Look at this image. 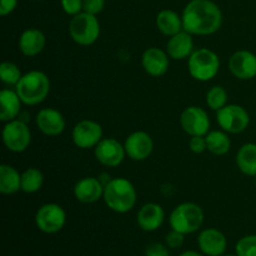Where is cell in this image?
Returning a JSON list of instances; mask_svg holds the SVG:
<instances>
[{
	"mask_svg": "<svg viewBox=\"0 0 256 256\" xmlns=\"http://www.w3.org/2000/svg\"><path fill=\"white\" fill-rule=\"evenodd\" d=\"M182 25L192 35H212L222 25V12L212 0H190L182 10Z\"/></svg>",
	"mask_w": 256,
	"mask_h": 256,
	"instance_id": "obj_1",
	"label": "cell"
},
{
	"mask_svg": "<svg viewBox=\"0 0 256 256\" xmlns=\"http://www.w3.org/2000/svg\"><path fill=\"white\" fill-rule=\"evenodd\" d=\"M102 199L112 212L126 214L134 209L136 204V189L126 178H112L104 186Z\"/></svg>",
	"mask_w": 256,
	"mask_h": 256,
	"instance_id": "obj_2",
	"label": "cell"
},
{
	"mask_svg": "<svg viewBox=\"0 0 256 256\" xmlns=\"http://www.w3.org/2000/svg\"><path fill=\"white\" fill-rule=\"evenodd\" d=\"M18 95L22 104L35 106L44 102L50 92V79L40 70H30L22 74V79L15 85Z\"/></svg>",
	"mask_w": 256,
	"mask_h": 256,
	"instance_id": "obj_3",
	"label": "cell"
},
{
	"mask_svg": "<svg viewBox=\"0 0 256 256\" xmlns=\"http://www.w3.org/2000/svg\"><path fill=\"white\" fill-rule=\"evenodd\" d=\"M204 210L195 202H182L174 208L169 218V224L172 230L184 235L192 234L202 228L204 222Z\"/></svg>",
	"mask_w": 256,
	"mask_h": 256,
	"instance_id": "obj_4",
	"label": "cell"
},
{
	"mask_svg": "<svg viewBox=\"0 0 256 256\" xmlns=\"http://www.w3.org/2000/svg\"><path fill=\"white\" fill-rule=\"evenodd\" d=\"M188 70L192 79L206 82L214 79L220 70V58L208 48L194 50L188 59Z\"/></svg>",
	"mask_w": 256,
	"mask_h": 256,
	"instance_id": "obj_5",
	"label": "cell"
},
{
	"mask_svg": "<svg viewBox=\"0 0 256 256\" xmlns=\"http://www.w3.org/2000/svg\"><path fill=\"white\" fill-rule=\"evenodd\" d=\"M100 22L96 15L82 12L70 20V38L72 42L82 46H90L95 44L100 36Z\"/></svg>",
	"mask_w": 256,
	"mask_h": 256,
	"instance_id": "obj_6",
	"label": "cell"
},
{
	"mask_svg": "<svg viewBox=\"0 0 256 256\" xmlns=\"http://www.w3.org/2000/svg\"><path fill=\"white\" fill-rule=\"evenodd\" d=\"M216 122L228 134H239L249 126L250 115L242 105L228 104L216 112Z\"/></svg>",
	"mask_w": 256,
	"mask_h": 256,
	"instance_id": "obj_7",
	"label": "cell"
},
{
	"mask_svg": "<svg viewBox=\"0 0 256 256\" xmlns=\"http://www.w3.org/2000/svg\"><path fill=\"white\" fill-rule=\"evenodd\" d=\"M2 136L5 148L12 152H25L32 142V132L29 126L20 119L5 122Z\"/></svg>",
	"mask_w": 256,
	"mask_h": 256,
	"instance_id": "obj_8",
	"label": "cell"
},
{
	"mask_svg": "<svg viewBox=\"0 0 256 256\" xmlns=\"http://www.w3.org/2000/svg\"><path fill=\"white\" fill-rule=\"evenodd\" d=\"M66 222V212L55 202L42 205L35 214V225L45 234H56Z\"/></svg>",
	"mask_w": 256,
	"mask_h": 256,
	"instance_id": "obj_9",
	"label": "cell"
},
{
	"mask_svg": "<svg viewBox=\"0 0 256 256\" xmlns=\"http://www.w3.org/2000/svg\"><path fill=\"white\" fill-rule=\"evenodd\" d=\"M102 128L95 120L84 119L80 120L72 128V138L75 146L80 149H94L98 144L102 140Z\"/></svg>",
	"mask_w": 256,
	"mask_h": 256,
	"instance_id": "obj_10",
	"label": "cell"
},
{
	"mask_svg": "<svg viewBox=\"0 0 256 256\" xmlns=\"http://www.w3.org/2000/svg\"><path fill=\"white\" fill-rule=\"evenodd\" d=\"M210 118L200 106H188L180 115V126L190 136H205L210 132Z\"/></svg>",
	"mask_w": 256,
	"mask_h": 256,
	"instance_id": "obj_11",
	"label": "cell"
},
{
	"mask_svg": "<svg viewBox=\"0 0 256 256\" xmlns=\"http://www.w3.org/2000/svg\"><path fill=\"white\" fill-rule=\"evenodd\" d=\"M94 155L98 162L106 168H116L126 156L124 144L114 138H102L94 148Z\"/></svg>",
	"mask_w": 256,
	"mask_h": 256,
	"instance_id": "obj_12",
	"label": "cell"
},
{
	"mask_svg": "<svg viewBox=\"0 0 256 256\" xmlns=\"http://www.w3.org/2000/svg\"><path fill=\"white\" fill-rule=\"evenodd\" d=\"M126 156L134 162H144L154 150L152 138L146 132H134L125 139L124 142Z\"/></svg>",
	"mask_w": 256,
	"mask_h": 256,
	"instance_id": "obj_13",
	"label": "cell"
},
{
	"mask_svg": "<svg viewBox=\"0 0 256 256\" xmlns=\"http://www.w3.org/2000/svg\"><path fill=\"white\" fill-rule=\"evenodd\" d=\"M36 128L46 136H59L66 126L65 118L59 110L54 108H44L38 112L35 118Z\"/></svg>",
	"mask_w": 256,
	"mask_h": 256,
	"instance_id": "obj_14",
	"label": "cell"
},
{
	"mask_svg": "<svg viewBox=\"0 0 256 256\" xmlns=\"http://www.w3.org/2000/svg\"><path fill=\"white\" fill-rule=\"evenodd\" d=\"M229 70L239 80L254 79L256 76V55L249 50L235 52L229 59Z\"/></svg>",
	"mask_w": 256,
	"mask_h": 256,
	"instance_id": "obj_15",
	"label": "cell"
},
{
	"mask_svg": "<svg viewBox=\"0 0 256 256\" xmlns=\"http://www.w3.org/2000/svg\"><path fill=\"white\" fill-rule=\"evenodd\" d=\"M198 246L205 256H222L226 252L228 240L220 230L209 228L200 232L198 236Z\"/></svg>",
	"mask_w": 256,
	"mask_h": 256,
	"instance_id": "obj_16",
	"label": "cell"
},
{
	"mask_svg": "<svg viewBox=\"0 0 256 256\" xmlns=\"http://www.w3.org/2000/svg\"><path fill=\"white\" fill-rule=\"evenodd\" d=\"M142 65L150 76L159 78L168 72L170 65V56L166 52L159 48H148L142 56Z\"/></svg>",
	"mask_w": 256,
	"mask_h": 256,
	"instance_id": "obj_17",
	"label": "cell"
},
{
	"mask_svg": "<svg viewBox=\"0 0 256 256\" xmlns=\"http://www.w3.org/2000/svg\"><path fill=\"white\" fill-rule=\"evenodd\" d=\"M102 195H104V185L102 184L99 178H82L74 186L75 199L82 204H94L102 199Z\"/></svg>",
	"mask_w": 256,
	"mask_h": 256,
	"instance_id": "obj_18",
	"label": "cell"
},
{
	"mask_svg": "<svg viewBox=\"0 0 256 256\" xmlns=\"http://www.w3.org/2000/svg\"><path fill=\"white\" fill-rule=\"evenodd\" d=\"M165 212L162 205L156 202H146L136 214L138 226L144 232H155L164 224Z\"/></svg>",
	"mask_w": 256,
	"mask_h": 256,
	"instance_id": "obj_19",
	"label": "cell"
},
{
	"mask_svg": "<svg viewBox=\"0 0 256 256\" xmlns=\"http://www.w3.org/2000/svg\"><path fill=\"white\" fill-rule=\"evenodd\" d=\"M166 52L172 60L189 59L194 52V40L190 32L182 30L169 38L166 42Z\"/></svg>",
	"mask_w": 256,
	"mask_h": 256,
	"instance_id": "obj_20",
	"label": "cell"
},
{
	"mask_svg": "<svg viewBox=\"0 0 256 256\" xmlns=\"http://www.w3.org/2000/svg\"><path fill=\"white\" fill-rule=\"evenodd\" d=\"M46 38L44 32L35 28L24 30L19 38V50L24 56L32 58L39 55L44 50Z\"/></svg>",
	"mask_w": 256,
	"mask_h": 256,
	"instance_id": "obj_21",
	"label": "cell"
},
{
	"mask_svg": "<svg viewBox=\"0 0 256 256\" xmlns=\"http://www.w3.org/2000/svg\"><path fill=\"white\" fill-rule=\"evenodd\" d=\"M0 104H2V110H0L2 122H12L18 119L22 114V102L15 89H2L0 92Z\"/></svg>",
	"mask_w": 256,
	"mask_h": 256,
	"instance_id": "obj_22",
	"label": "cell"
},
{
	"mask_svg": "<svg viewBox=\"0 0 256 256\" xmlns=\"http://www.w3.org/2000/svg\"><path fill=\"white\" fill-rule=\"evenodd\" d=\"M155 24H156L158 30L162 35L169 38L184 30L182 15H179L176 12L172 9L160 10L156 15Z\"/></svg>",
	"mask_w": 256,
	"mask_h": 256,
	"instance_id": "obj_23",
	"label": "cell"
},
{
	"mask_svg": "<svg viewBox=\"0 0 256 256\" xmlns=\"http://www.w3.org/2000/svg\"><path fill=\"white\" fill-rule=\"evenodd\" d=\"M236 166L242 174L256 176V144L246 142L236 152Z\"/></svg>",
	"mask_w": 256,
	"mask_h": 256,
	"instance_id": "obj_24",
	"label": "cell"
},
{
	"mask_svg": "<svg viewBox=\"0 0 256 256\" xmlns=\"http://www.w3.org/2000/svg\"><path fill=\"white\" fill-rule=\"evenodd\" d=\"M22 190V174L14 166L2 164L0 166V192L12 195Z\"/></svg>",
	"mask_w": 256,
	"mask_h": 256,
	"instance_id": "obj_25",
	"label": "cell"
},
{
	"mask_svg": "<svg viewBox=\"0 0 256 256\" xmlns=\"http://www.w3.org/2000/svg\"><path fill=\"white\" fill-rule=\"evenodd\" d=\"M205 138H206L208 150L218 156L226 155L232 148V140L224 130H210Z\"/></svg>",
	"mask_w": 256,
	"mask_h": 256,
	"instance_id": "obj_26",
	"label": "cell"
},
{
	"mask_svg": "<svg viewBox=\"0 0 256 256\" xmlns=\"http://www.w3.org/2000/svg\"><path fill=\"white\" fill-rule=\"evenodd\" d=\"M44 175L36 168H28L22 172V192L34 194L42 188Z\"/></svg>",
	"mask_w": 256,
	"mask_h": 256,
	"instance_id": "obj_27",
	"label": "cell"
},
{
	"mask_svg": "<svg viewBox=\"0 0 256 256\" xmlns=\"http://www.w3.org/2000/svg\"><path fill=\"white\" fill-rule=\"evenodd\" d=\"M206 105L214 112H218L228 105V92L220 85H214L206 92Z\"/></svg>",
	"mask_w": 256,
	"mask_h": 256,
	"instance_id": "obj_28",
	"label": "cell"
},
{
	"mask_svg": "<svg viewBox=\"0 0 256 256\" xmlns=\"http://www.w3.org/2000/svg\"><path fill=\"white\" fill-rule=\"evenodd\" d=\"M22 74L19 66L12 62H4L0 65V79L8 86H15L22 79Z\"/></svg>",
	"mask_w": 256,
	"mask_h": 256,
	"instance_id": "obj_29",
	"label": "cell"
},
{
	"mask_svg": "<svg viewBox=\"0 0 256 256\" xmlns=\"http://www.w3.org/2000/svg\"><path fill=\"white\" fill-rule=\"evenodd\" d=\"M238 256H256V235H246L235 245Z\"/></svg>",
	"mask_w": 256,
	"mask_h": 256,
	"instance_id": "obj_30",
	"label": "cell"
},
{
	"mask_svg": "<svg viewBox=\"0 0 256 256\" xmlns=\"http://www.w3.org/2000/svg\"><path fill=\"white\" fill-rule=\"evenodd\" d=\"M82 2L84 0H60L65 14L72 15V16H75L82 12Z\"/></svg>",
	"mask_w": 256,
	"mask_h": 256,
	"instance_id": "obj_31",
	"label": "cell"
},
{
	"mask_svg": "<svg viewBox=\"0 0 256 256\" xmlns=\"http://www.w3.org/2000/svg\"><path fill=\"white\" fill-rule=\"evenodd\" d=\"M184 234L172 229V232H168L166 236H165V242H166L168 248H170V249H180L184 244Z\"/></svg>",
	"mask_w": 256,
	"mask_h": 256,
	"instance_id": "obj_32",
	"label": "cell"
},
{
	"mask_svg": "<svg viewBox=\"0 0 256 256\" xmlns=\"http://www.w3.org/2000/svg\"><path fill=\"white\" fill-rule=\"evenodd\" d=\"M105 0H84L82 2V12L89 14L98 15L104 10Z\"/></svg>",
	"mask_w": 256,
	"mask_h": 256,
	"instance_id": "obj_33",
	"label": "cell"
},
{
	"mask_svg": "<svg viewBox=\"0 0 256 256\" xmlns=\"http://www.w3.org/2000/svg\"><path fill=\"white\" fill-rule=\"evenodd\" d=\"M145 256H170V252L168 245L152 242V244L148 245L145 249Z\"/></svg>",
	"mask_w": 256,
	"mask_h": 256,
	"instance_id": "obj_34",
	"label": "cell"
},
{
	"mask_svg": "<svg viewBox=\"0 0 256 256\" xmlns=\"http://www.w3.org/2000/svg\"><path fill=\"white\" fill-rule=\"evenodd\" d=\"M189 148L194 154H202L208 150L206 138L205 136H192L189 140Z\"/></svg>",
	"mask_w": 256,
	"mask_h": 256,
	"instance_id": "obj_35",
	"label": "cell"
},
{
	"mask_svg": "<svg viewBox=\"0 0 256 256\" xmlns=\"http://www.w3.org/2000/svg\"><path fill=\"white\" fill-rule=\"evenodd\" d=\"M18 6V0H0V15L6 16L12 14Z\"/></svg>",
	"mask_w": 256,
	"mask_h": 256,
	"instance_id": "obj_36",
	"label": "cell"
},
{
	"mask_svg": "<svg viewBox=\"0 0 256 256\" xmlns=\"http://www.w3.org/2000/svg\"><path fill=\"white\" fill-rule=\"evenodd\" d=\"M179 256H205L202 252H194V250H188V252H182Z\"/></svg>",
	"mask_w": 256,
	"mask_h": 256,
	"instance_id": "obj_37",
	"label": "cell"
},
{
	"mask_svg": "<svg viewBox=\"0 0 256 256\" xmlns=\"http://www.w3.org/2000/svg\"><path fill=\"white\" fill-rule=\"evenodd\" d=\"M222 256H238V255H236V254H235V255H232V254H230V255H225V254H224V255H222Z\"/></svg>",
	"mask_w": 256,
	"mask_h": 256,
	"instance_id": "obj_38",
	"label": "cell"
},
{
	"mask_svg": "<svg viewBox=\"0 0 256 256\" xmlns=\"http://www.w3.org/2000/svg\"><path fill=\"white\" fill-rule=\"evenodd\" d=\"M34 2H42V0H34Z\"/></svg>",
	"mask_w": 256,
	"mask_h": 256,
	"instance_id": "obj_39",
	"label": "cell"
},
{
	"mask_svg": "<svg viewBox=\"0 0 256 256\" xmlns=\"http://www.w3.org/2000/svg\"><path fill=\"white\" fill-rule=\"evenodd\" d=\"M255 184H256V176H255Z\"/></svg>",
	"mask_w": 256,
	"mask_h": 256,
	"instance_id": "obj_40",
	"label": "cell"
}]
</instances>
